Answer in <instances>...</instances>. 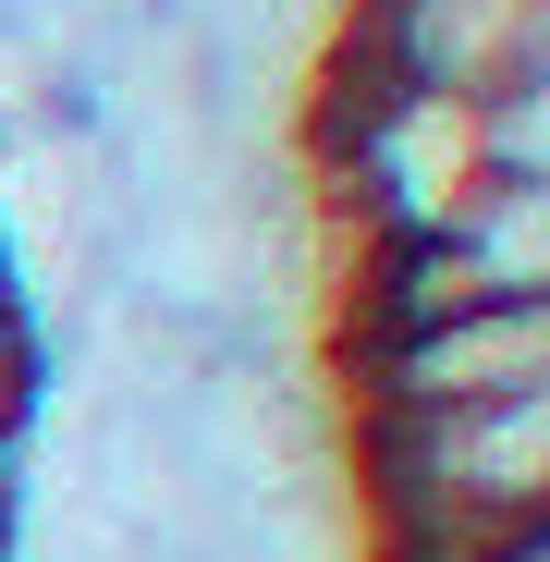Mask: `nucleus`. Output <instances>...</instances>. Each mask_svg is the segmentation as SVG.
Masks as SVG:
<instances>
[{"instance_id":"nucleus-4","label":"nucleus","mask_w":550,"mask_h":562,"mask_svg":"<svg viewBox=\"0 0 550 562\" xmlns=\"http://www.w3.org/2000/svg\"><path fill=\"white\" fill-rule=\"evenodd\" d=\"M330 74H404V86H490L550 74V0H343V61Z\"/></svg>"},{"instance_id":"nucleus-1","label":"nucleus","mask_w":550,"mask_h":562,"mask_svg":"<svg viewBox=\"0 0 550 562\" xmlns=\"http://www.w3.org/2000/svg\"><path fill=\"white\" fill-rule=\"evenodd\" d=\"M343 452L380 562H490L550 538V392L478 416H343Z\"/></svg>"},{"instance_id":"nucleus-2","label":"nucleus","mask_w":550,"mask_h":562,"mask_svg":"<svg viewBox=\"0 0 550 562\" xmlns=\"http://www.w3.org/2000/svg\"><path fill=\"white\" fill-rule=\"evenodd\" d=\"M318 183L355 245H416V233H452L478 209V183H502V171L478 147V99L404 86V74H330Z\"/></svg>"},{"instance_id":"nucleus-5","label":"nucleus","mask_w":550,"mask_h":562,"mask_svg":"<svg viewBox=\"0 0 550 562\" xmlns=\"http://www.w3.org/2000/svg\"><path fill=\"white\" fill-rule=\"evenodd\" d=\"M452 245H465V269L502 306H550V183H478Z\"/></svg>"},{"instance_id":"nucleus-3","label":"nucleus","mask_w":550,"mask_h":562,"mask_svg":"<svg viewBox=\"0 0 550 562\" xmlns=\"http://www.w3.org/2000/svg\"><path fill=\"white\" fill-rule=\"evenodd\" d=\"M550 392V306H465L428 330L343 342V416H478Z\"/></svg>"}]
</instances>
